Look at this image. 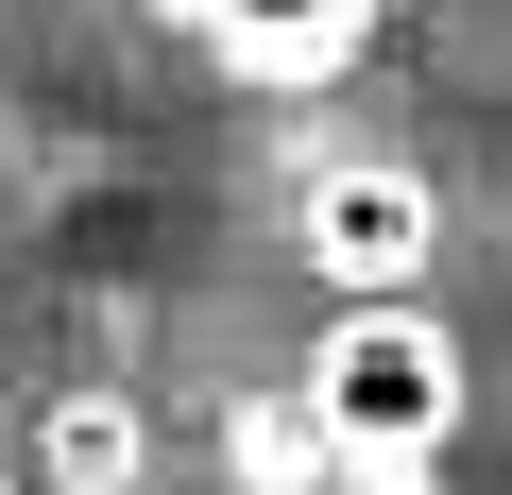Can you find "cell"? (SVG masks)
Listing matches in <instances>:
<instances>
[{"label": "cell", "instance_id": "obj_4", "mask_svg": "<svg viewBox=\"0 0 512 495\" xmlns=\"http://www.w3.org/2000/svg\"><path fill=\"white\" fill-rule=\"evenodd\" d=\"M18 461H35V495H154V410L86 376V393H52V410H35V444H18Z\"/></svg>", "mask_w": 512, "mask_h": 495}, {"label": "cell", "instance_id": "obj_5", "mask_svg": "<svg viewBox=\"0 0 512 495\" xmlns=\"http://www.w3.org/2000/svg\"><path fill=\"white\" fill-rule=\"evenodd\" d=\"M359 495H444V478H359Z\"/></svg>", "mask_w": 512, "mask_h": 495}, {"label": "cell", "instance_id": "obj_1", "mask_svg": "<svg viewBox=\"0 0 512 495\" xmlns=\"http://www.w3.org/2000/svg\"><path fill=\"white\" fill-rule=\"evenodd\" d=\"M308 427H325V461L342 478H444V444H461V325L427 308V291H359V308H325V342H308Z\"/></svg>", "mask_w": 512, "mask_h": 495}, {"label": "cell", "instance_id": "obj_6", "mask_svg": "<svg viewBox=\"0 0 512 495\" xmlns=\"http://www.w3.org/2000/svg\"><path fill=\"white\" fill-rule=\"evenodd\" d=\"M0 495H35V461H0Z\"/></svg>", "mask_w": 512, "mask_h": 495}, {"label": "cell", "instance_id": "obj_2", "mask_svg": "<svg viewBox=\"0 0 512 495\" xmlns=\"http://www.w3.org/2000/svg\"><path fill=\"white\" fill-rule=\"evenodd\" d=\"M291 257H308V291H427L444 274V188L410 171V154H308L291 171Z\"/></svg>", "mask_w": 512, "mask_h": 495}, {"label": "cell", "instance_id": "obj_3", "mask_svg": "<svg viewBox=\"0 0 512 495\" xmlns=\"http://www.w3.org/2000/svg\"><path fill=\"white\" fill-rule=\"evenodd\" d=\"M393 0H154V35H188L222 86H342L376 52Z\"/></svg>", "mask_w": 512, "mask_h": 495}]
</instances>
